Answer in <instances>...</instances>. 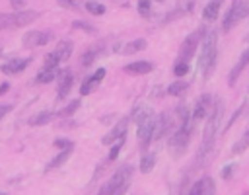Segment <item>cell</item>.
Masks as SVG:
<instances>
[{
    "instance_id": "cell-37",
    "label": "cell",
    "mask_w": 249,
    "mask_h": 195,
    "mask_svg": "<svg viewBox=\"0 0 249 195\" xmlns=\"http://www.w3.org/2000/svg\"><path fill=\"white\" fill-rule=\"evenodd\" d=\"M202 189H204V177L198 179V181H195V185L189 189L187 195H202Z\"/></svg>"
},
{
    "instance_id": "cell-13",
    "label": "cell",
    "mask_w": 249,
    "mask_h": 195,
    "mask_svg": "<svg viewBox=\"0 0 249 195\" xmlns=\"http://www.w3.org/2000/svg\"><path fill=\"white\" fill-rule=\"evenodd\" d=\"M105 74H107V70L105 68H97L93 74H89L84 82H82V88H80V94L82 96H88V94H91L101 82H103V78H105Z\"/></svg>"
},
{
    "instance_id": "cell-48",
    "label": "cell",
    "mask_w": 249,
    "mask_h": 195,
    "mask_svg": "<svg viewBox=\"0 0 249 195\" xmlns=\"http://www.w3.org/2000/svg\"><path fill=\"white\" fill-rule=\"evenodd\" d=\"M243 195H249V193H243Z\"/></svg>"
},
{
    "instance_id": "cell-35",
    "label": "cell",
    "mask_w": 249,
    "mask_h": 195,
    "mask_svg": "<svg viewBox=\"0 0 249 195\" xmlns=\"http://www.w3.org/2000/svg\"><path fill=\"white\" fill-rule=\"evenodd\" d=\"M58 62H60V58H58V55L53 51V53H49V55H45V60H43V66H58Z\"/></svg>"
},
{
    "instance_id": "cell-47",
    "label": "cell",
    "mask_w": 249,
    "mask_h": 195,
    "mask_svg": "<svg viewBox=\"0 0 249 195\" xmlns=\"http://www.w3.org/2000/svg\"><path fill=\"white\" fill-rule=\"evenodd\" d=\"M156 2H163V0H156Z\"/></svg>"
},
{
    "instance_id": "cell-21",
    "label": "cell",
    "mask_w": 249,
    "mask_h": 195,
    "mask_svg": "<svg viewBox=\"0 0 249 195\" xmlns=\"http://www.w3.org/2000/svg\"><path fill=\"white\" fill-rule=\"evenodd\" d=\"M58 66H43V70L37 74V78H35V82L37 84H49V82H53L56 76H58Z\"/></svg>"
},
{
    "instance_id": "cell-9",
    "label": "cell",
    "mask_w": 249,
    "mask_h": 195,
    "mask_svg": "<svg viewBox=\"0 0 249 195\" xmlns=\"http://www.w3.org/2000/svg\"><path fill=\"white\" fill-rule=\"evenodd\" d=\"M210 109H212V96H210V94H202V96L196 99V103H195V107H193V111H191V123L196 127L202 119L208 117Z\"/></svg>"
},
{
    "instance_id": "cell-23",
    "label": "cell",
    "mask_w": 249,
    "mask_h": 195,
    "mask_svg": "<svg viewBox=\"0 0 249 195\" xmlns=\"http://www.w3.org/2000/svg\"><path fill=\"white\" fill-rule=\"evenodd\" d=\"M70 154H72V148H66V150H60V152H58V154H56V156H54V158H53V160H51V162L47 164V168H45V170L49 172V170H54V168H60V166H62V164H64V162H66V160L70 158Z\"/></svg>"
},
{
    "instance_id": "cell-6",
    "label": "cell",
    "mask_w": 249,
    "mask_h": 195,
    "mask_svg": "<svg viewBox=\"0 0 249 195\" xmlns=\"http://www.w3.org/2000/svg\"><path fill=\"white\" fill-rule=\"evenodd\" d=\"M204 33H206V29L204 27H198V29H195L193 33H189L187 37H185V41L181 43V47H179V58L177 60H181V62H191V58L195 57V51H196V47L200 45V41H202V37H204Z\"/></svg>"
},
{
    "instance_id": "cell-4",
    "label": "cell",
    "mask_w": 249,
    "mask_h": 195,
    "mask_svg": "<svg viewBox=\"0 0 249 195\" xmlns=\"http://www.w3.org/2000/svg\"><path fill=\"white\" fill-rule=\"evenodd\" d=\"M193 129L195 125L193 123H185V125H177V129L169 135V154L173 158H179L185 154L187 146H189V140H191V135H193Z\"/></svg>"
},
{
    "instance_id": "cell-26",
    "label": "cell",
    "mask_w": 249,
    "mask_h": 195,
    "mask_svg": "<svg viewBox=\"0 0 249 195\" xmlns=\"http://www.w3.org/2000/svg\"><path fill=\"white\" fill-rule=\"evenodd\" d=\"M146 49V39H134V41H128L123 49V53L126 55H132V53H138V51H144Z\"/></svg>"
},
{
    "instance_id": "cell-7",
    "label": "cell",
    "mask_w": 249,
    "mask_h": 195,
    "mask_svg": "<svg viewBox=\"0 0 249 195\" xmlns=\"http://www.w3.org/2000/svg\"><path fill=\"white\" fill-rule=\"evenodd\" d=\"M249 16V0H233V4H231V8L228 10V14H226V18H224V25H222V29L224 31H230L235 23H239L243 18H247Z\"/></svg>"
},
{
    "instance_id": "cell-43",
    "label": "cell",
    "mask_w": 249,
    "mask_h": 195,
    "mask_svg": "<svg viewBox=\"0 0 249 195\" xmlns=\"http://www.w3.org/2000/svg\"><path fill=\"white\" fill-rule=\"evenodd\" d=\"M8 90H10V84H8V82H2V84H0V96L6 94Z\"/></svg>"
},
{
    "instance_id": "cell-19",
    "label": "cell",
    "mask_w": 249,
    "mask_h": 195,
    "mask_svg": "<svg viewBox=\"0 0 249 195\" xmlns=\"http://www.w3.org/2000/svg\"><path fill=\"white\" fill-rule=\"evenodd\" d=\"M222 2H224V0H210V2L204 6V10H202V20L212 23V21L218 18V12H220V8H222Z\"/></svg>"
},
{
    "instance_id": "cell-28",
    "label": "cell",
    "mask_w": 249,
    "mask_h": 195,
    "mask_svg": "<svg viewBox=\"0 0 249 195\" xmlns=\"http://www.w3.org/2000/svg\"><path fill=\"white\" fill-rule=\"evenodd\" d=\"M187 88H189V84L185 80H177V82H173V84L167 86V94L169 96H181V94L187 92Z\"/></svg>"
},
{
    "instance_id": "cell-10",
    "label": "cell",
    "mask_w": 249,
    "mask_h": 195,
    "mask_svg": "<svg viewBox=\"0 0 249 195\" xmlns=\"http://www.w3.org/2000/svg\"><path fill=\"white\" fill-rule=\"evenodd\" d=\"M193 8H195V0H179V2L175 4V8H173L171 12H167L160 21H161V23H169V21H173V20H177V18H183V16L191 14Z\"/></svg>"
},
{
    "instance_id": "cell-18",
    "label": "cell",
    "mask_w": 249,
    "mask_h": 195,
    "mask_svg": "<svg viewBox=\"0 0 249 195\" xmlns=\"http://www.w3.org/2000/svg\"><path fill=\"white\" fill-rule=\"evenodd\" d=\"M152 68H154V64L148 60H134V62H128L123 66V70L128 74H148Z\"/></svg>"
},
{
    "instance_id": "cell-29",
    "label": "cell",
    "mask_w": 249,
    "mask_h": 195,
    "mask_svg": "<svg viewBox=\"0 0 249 195\" xmlns=\"http://www.w3.org/2000/svg\"><path fill=\"white\" fill-rule=\"evenodd\" d=\"M86 10L89 12V14H93V16H103L105 14V6L103 4H99L97 0H86Z\"/></svg>"
},
{
    "instance_id": "cell-42",
    "label": "cell",
    "mask_w": 249,
    "mask_h": 195,
    "mask_svg": "<svg viewBox=\"0 0 249 195\" xmlns=\"http://www.w3.org/2000/svg\"><path fill=\"white\" fill-rule=\"evenodd\" d=\"M60 4H62V6H72V8H76V6H78V2H76V0H60Z\"/></svg>"
},
{
    "instance_id": "cell-24",
    "label": "cell",
    "mask_w": 249,
    "mask_h": 195,
    "mask_svg": "<svg viewBox=\"0 0 249 195\" xmlns=\"http://www.w3.org/2000/svg\"><path fill=\"white\" fill-rule=\"evenodd\" d=\"M249 148V129L241 135V138H237L235 142H233V146H231V154H241V152H245Z\"/></svg>"
},
{
    "instance_id": "cell-25",
    "label": "cell",
    "mask_w": 249,
    "mask_h": 195,
    "mask_svg": "<svg viewBox=\"0 0 249 195\" xmlns=\"http://www.w3.org/2000/svg\"><path fill=\"white\" fill-rule=\"evenodd\" d=\"M156 164V154L154 152H144L142 154V160H140V172L142 174H148Z\"/></svg>"
},
{
    "instance_id": "cell-40",
    "label": "cell",
    "mask_w": 249,
    "mask_h": 195,
    "mask_svg": "<svg viewBox=\"0 0 249 195\" xmlns=\"http://www.w3.org/2000/svg\"><path fill=\"white\" fill-rule=\"evenodd\" d=\"M231 172H233V164H230V166H226V168L222 170V177H224V179H230V177H231Z\"/></svg>"
},
{
    "instance_id": "cell-31",
    "label": "cell",
    "mask_w": 249,
    "mask_h": 195,
    "mask_svg": "<svg viewBox=\"0 0 249 195\" xmlns=\"http://www.w3.org/2000/svg\"><path fill=\"white\" fill-rule=\"evenodd\" d=\"M78 107H80V101H78V99H72L66 107H62L60 111H56V113H54V117H70Z\"/></svg>"
},
{
    "instance_id": "cell-41",
    "label": "cell",
    "mask_w": 249,
    "mask_h": 195,
    "mask_svg": "<svg viewBox=\"0 0 249 195\" xmlns=\"http://www.w3.org/2000/svg\"><path fill=\"white\" fill-rule=\"evenodd\" d=\"M10 109H12V105H10V103H0V119H2Z\"/></svg>"
},
{
    "instance_id": "cell-3",
    "label": "cell",
    "mask_w": 249,
    "mask_h": 195,
    "mask_svg": "<svg viewBox=\"0 0 249 195\" xmlns=\"http://www.w3.org/2000/svg\"><path fill=\"white\" fill-rule=\"evenodd\" d=\"M132 181V166H121L97 191V195H123Z\"/></svg>"
},
{
    "instance_id": "cell-44",
    "label": "cell",
    "mask_w": 249,
    "mask_h": 195,
    "mask_svg": "<svg viewBox=\"0 0 249 195\" xmlns=\"http://www.w3.org/2000/svg\"><path fill=\"white\" fill-rule=\"evenodd\" d=\"M12 2H14V6H16V8H19V6H21V2H23V0H12Z\"/></svg>"
},
{
    "instance_id": "cell-33",
    "label": "cell",
    "mask_w": 249,
    "mask_h": 195,
    "mask_svg": "<svg viewBox=\"0 0 249 195\" xmlns=\"http://www.w3.org/2000/svg\"><path fill=\"white\" fill-rule=\"evenodd\" d=\"M123 144H124V138H121V140H117V142H113V144H111V150H109V156H107V160H109V162H113V160L119 156V152H121Z\"/></svg>"
},
{
    "instance_id": "cell-49",
    "label": "cell",
    "mask_w": 249,
    "mask_h": 195,
    "mask_svg": "<svg viewBox=\"0 0 249 195\" xmlns=\"http://www.w3.org/2000/svg\"><path fill=\"white\" fill-rule=\"evenodd\" d=\"M179 195H183V193H179Z\"/></svg>"
},
{
    "instance_id": "cell-45",
    "label": "cell",
    "mask_w": 249,
    "mask_h": 195,
    "mask_svg": "<svg viewBox=\"0 0 249 195\" xmlns=\"http://www.w3.org/2000/svg\"><path fill=\"white\" fill-rule=\"evenodd\" d=\"M0 195H8V193H2V191H0Z\"/></svg>"
},
{
    "instance_id": "cell-20",
    "label": "cell",
    "mask_w": 249,
    "mask_h": 195,
    "mask_svg": "<svg viewBox=\"0 0 249 195\" xmlns=\"http://www.w3.org/2000/svg\"><path fill=\"white\" fill-rule=\"evenodd\" d=\"M72 51H74V45H72L70 39H62V41H58L56 47H54V53L58 55L60 60H68L70 55H72Z\"/></svg>"
},
{
    "instance_id": "cell-30",
    "label": "cell",
    "mask_w": 249,
    "mask_h": 195,
    "mask_svg": "<svg viewBox=\"0 0 249 195\" xmlns=\"http://www.w3.org/2000/svg\"><path fill=\"white\" fill-rule=\"evenodd\" d=\"M97 55H99V49H97V47H89V49L84 51V55H82V64H84V66H89V64L97 58Z\"/></svg>"
},
{
    "instance_id": "cell-1",
    "label": "cell",
    "mask_w": 249,
    "mask_h": 195,
    "mask_svg": "<svg viewBox=\"0 0 249 195\" xmlns=\"http://www.w3.org/2000/svg\"><path fill=\"white\" fill-rule=\"evenodd\" d=\"M220 119H222V101L218 99L216 103H212V109L208 113V121L204 125V131H202V142H200V148L193 160V168L198 170L202 168L208 158H210V152L214 148V140H216V133H218V127H220Z\"/></svg>"
},
{
    "instance_id": "cell-8",
    "label": "cell",
    "mask_w": 249,
    "mask_h": 195,
    "mask_svg": "<svg viewBox=\"0 0 249 195\" xmlns=\"http://www.w3.org/2000/svg\"><path fill=\"white\" fill-rule=\"evenodd\" d=\"M154 121H156V115L150 113L146 115L142 121H138V144H140V150L148 152V146L152 142V135H154Z\"/></svg>"
},
{
    "instance_id": "cell-34",
    "label": "cell",
    "mask_w": 249,
    "mask_h": 195,
    "mask_svg": "<svg viewBox=\"0 0 249 195\" xmlns=\"http://www.w3.org/2000/svg\"><path fill=\"white\" fill-rule=\"evenodd\" d=\"M138 14L148 18L152 14V2L150 0H138Z\"/></svg>"
},
{
    "instance_id": "cell-15",
    "label": "cell",
    "mask_w": 249,
    "mask_h": 195,
    "mask_svg": "<svg viewBox=\"0 0 249 195\" xmlns=\"http://www.w3.org/2000/svg\"><path fill=\"white\" fill-rule=\"evenodd\" d=\"M169 131H171V119H169V115H167V113L158 115L156 121H154V135H152V140L163 138L165 135H169Z\"/></svg>"
},
{
    "instance_id": "cell-27",
    "label": "cell",
    "mask_w": 249,
    "mask_h": 195,
    "mask_svg": "<svg viewBox=\"0 0 249 195\" xmlns=\"http://www.w3.org/2000/svg\"><path fill=\"white\" fill-rule=\"evenodd\" d=\"M51 119H54V113H53V111H43V113L33 115V117L29 119V125H33V127H37V125H47Z\"/></svg>"
},
{
    "instance_id": "cell-16",
    "label": "cell",
    "mask_w": 249,
    "mask_h": 195,
    "mask_svg": "<svg viewBox=\"0 0 249 195\" xmlns=\"http://www.w3.org/2000/svg\"><path fill=\"white\" fill-rule=\"evenodd\" d=\"M247 64H249V49H245V51L241 53L239 60L233 64V68H231V72H230V76H228V84H230V86H233V84L237 82L239 74L243 72V68H245Z\"/></svg>"
},
{
    "instance_id": "cell-36",
    "label": "cell",
    "mask_w": 249,
    "mask_h": 195,
    "mask_svg": "<svg viewBox=\"0 0 249 195\" xmlns=\"http://www.w3.org/2000/svg\"><path fill=\"white\" fill-rule=\"evenodd\" d=\"M187 72H189V64H187V62H181V60H177V62H175V66H173V74L181 78V76H185Z\"/></svg>"
},
{
    "instance_id": "cell-2",
    "label": "cell",
    "mask_w": 249,
    "mask_h": 195,
    "mask_svg": "<svg viewBox=\"0 0 249 195\" xmlns=\"http://www.w3.org/2000/svg\"><path fill=\"white\" fill-rule=\"evenodd\" d=\"M200 57H198V68L202 72L204 78H208L210 70L214 68L216 62V55H218V33L214 29L206 31L202 41H200Z\"/></svg>"
},
{
    "instance_id": "cell-46",
    "label": "cell",
    "mask_w": 249,
    "mask_h": 195,
    "mask_svg": "<svg viewBox=\"0 0 249 195\" xmlns=\"http://www.w3.org/2000/svg\"><path fill=\"white\" fill-rule=\"evenodd\" d=\"M245 39H247V41H249V33H247V37H245Z\"/></svg>"
},
{
    "instance_id": "cell-11",
    "label": "cell",
    "mask_w": 249,
    "mask_h": 195,
    "mask_svg": "<svg viewBox=\"0 0 249 195\" xmlns=\"http://www.w3.org/2000/svg\"><path fill=\"white\" fill-rule=\"evenodd\" d=\"M51 37H53L51 31L39 29V31H29V33H25L23 39H21V43H23V47L33 49V47H43V45H47V43L51 41Z\"/></svg>"
},
{
    "instance_id": "cell-5",
    "label": "cell",
    "mask_w": 249,
    "mask_h": 195,
    "mask_svg": "<svg viewBox=\"0 0 249 195\" xmlns=\"http://www.w3.org/2000/svg\"><path fill=\"white\" fill-rule=\"evenodd\" d=\"M39 18V12L35 10H16L12 14H2L0 16V29L4 27H21V25H29L31 21H35Z\"/></svg>"
},
{
    "instance_id": "cell-32",
    "label": "cell",
    "mask_w": 249,
    "mask_h": 195,
    "mask_svg": "<svg viewBox=\"0 0 249 195\" xmlns=\"http://www.w3.org/2000/svg\"><path fill=\"white\" fill-rule=\"evenodd\" d=\"M72 27L74 29H82V31H88V33H97V29L91 25V23H88V21H80V20H76V21H72Z\"/></svg>"
},
{
    "instance_id": "cell-12",
    "label": "cell",
    "mask_w": 249,
    "mask_h": 195,
    "mask_svg": "<svg viewBox=\"0 0 249 195\" xmlns=\"http://www.w3.org/2000/svg\"><path fill=\"white\" fill-rule=\"evenodd\" d=\"M126 129H128V119H119L117 121V125L101 138V142L103 144H107V146H111L113 142H117V140H121V138H124V135H126Z\"/></svg>"
},
{
    "instance_id": "cell-22",
    "label": "cell",
    "mask_w": 249,
    "mask_h": 195,
    "mask_svg": "<svg viewBox=\"0 0 249 195\" xmlns=\"http://www.w3.org/2000/svg\"><path fill=\"white\" fill-rule=\"evenodd\" d=\"M150 113H154L150 105H146V103H136V105L132 107V111H130V119H132L134 123H138V121H142V119H144L146 115H150Z\"/></svg>"
},
{
    "instance_id": "cell-14",
    "label": "cell",
    "mask_w": 249,
    "mask_h": 195,
    "mask_svg": "<svg viewBox=\"0 0 249 195\" xmlns=\"http://www.w3.org/2000/svg\"><path fill=\"white\" fill-rule=\"evenodd\" d=\"M72 84H74V74L70 70H60L58 72V92H56V99L58 101H62L70 94Z\"/></svg>"
},
{
    "instance_id": "cell-17",
    "label": "cell",
    "mask_w": 249,
    "mask_h": 195,
    "mask_svg": "<svg viewBox=\"0 0 249 195\" xmlns=\"http://www.w3.org/2000/svg\"><path fill=\"white\" fill-rule=\"evenodd\" d=\"M29 62H31V58H10L8 62H4V64L0 66V70H2L4 74H18V72H21Z\"/></svg>"
},
{
    "instance_id": "cell-38",
    "label": "cell",
    "mask_w": 249,
    "mask_h": 195,
    "mask_svg": "<svg viewBox=\"0 0 249 195\" xmlns=\"http://www.w3.org/2000/svg\"><path fill=\"white\" fill-rule=\"evenodd\" d=\"M202 195H216V187H214V181L210 177H204V189H202Z\"/></svg>"
},
{
    "instance_id": "cell-39",
    "label": "cell",
    "mask_w": 249,
    "mask_h": 195,
    "mask_svg": "<svg viewBox=\"0 0 249 195\" xmlns=\"http://www.w3.org/2000/svg\"><path fill=\"white\" fill-rule=\"evenodd\" d=\"M54 146H56V148H62V150H66V148H74V142H72V140H68V138H56V140H54Z\"/></svg>"
}]
</instances>
